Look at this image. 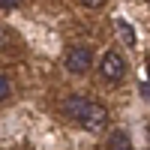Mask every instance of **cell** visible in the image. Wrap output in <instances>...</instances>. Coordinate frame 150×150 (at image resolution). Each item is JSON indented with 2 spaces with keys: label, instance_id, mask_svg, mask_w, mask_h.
<instances>
[{
  "label": "cell",
  "instance_id": "1",
  "mask_svg": "<svg viewBox=\"0 0 150 150\" xmlns=\"http://www.w3.org/2000/svg\"><path fill=\"white\" fill-rule=\"evenodd\" d=\"M60 111H63L66 120L78 123L84 132H102V129L108 126V111H105V105H99L96 99H90V96L72 93V96L63 99Z\"/></svg>",
  "mask_w": 150,
  "mask_h": 150
},
{
  "label": "cell",
  "instance_id": "2",
  "mask_svg": "<svg viewBox=\"0 0 150 150\" xmlns=\"http://www.w3.org/2000/svg\"><path fill=\"white\" fill-rule=\"evenodd\" d=\"M99 75L108 81V84H117L126 78V60H123L120 51H114V48H108V51L102 54V60H99Z\"/></svg>",
  "mask_w": 150,
  "mask_h": 150
},
{
  "label": "cell",
  "instance_id": "3",
  "mask_svg": "<svg viewBox=\"0 0 150 150\" xmlns=\"http://www.w3.org/2000/svg\"><path fill=\"white\" fill-rule=\"evenodd\" d=\"M63 66H66V72H72V75L90 72V66H93V48H90V45H72V48H66Z\"/></svg>",
  "mask_w": 150,
  "mask_h": 150
},
{
  "label": "cell",
  "instance_id": "4",
  "mask_svg": "<svg viewBox=\"0 0 150 150\" xmlns=\"http://www.w3.org/2000/svg\"><path fill=\"white\" fill-rule=\"evenodd\" d=\"M108 150H132V138L123 129H114L108 138Z\"/></svg>",
  "mask_w": 150,
  "mask_h": 150
},
{
  "label": "cell",
  "instance_id": "5",
  "mask_svg": "<svg viewBox=\"0 0 150 150\" xmlns=\"http://www.w3.org/2000/svg\"><path fill=\"white\" fill-rule=\"evenodd\" d=\"M117 30H120V36H123V42H126V45H135V36H132V27H129V24L123 21V18H117Z\"/></svg>",
  "mask_w": 150,
  "mask_h": 150
},
{
  "label": "cell",
  "instance_id": "6",
  "mask_svg": "<svg viewBox=\"0 0 150 150\" xmlns=\"http://www.w3.org/2000/svg\"><path fill=\"white\" fill-rule=\"evenodd\" d=\"M9 93H12V84H9L6 75L0 72V102H3V99H9Z\"/></svg>",
  "mask_w": 150,
  "mask_h": 150
},
{
  "label": "cell",
  "instance_id": "7",
  "mask_svg": "<svg viewBox=\"0 0 150 150\" xmlns=\"http://www.w3.org/2000/svg\"><path fill=\"white\" fill-rule=\"evenodd\" d=\"M81 6H87V9H102L105 6V0H78Z\"/></svg>",
  "mask_w": 150,
  "mask_h": 150
},
{
  "label": "cell",
  "instance_id": "8",
  "mask_svg": "<svg viewBox=\"0 0 150 150\" xmlns=\"http://www.w3.org/2000/svg\"><path fill=\"white\" fill-rule=\"evenodd\" d=\"M138 93H141V96H144V99H147V102H150V78H147V81H141V84H138Z\"/></svg>",
  "mask_w": 150,
  "mask_h": 150
},
{
  "label": "cell",
  "instance_id": "9",
  "mask_svg": "<svg viewBox=\"0 0 150 150\" xmlns=\"http://www.w3.org/2000/svg\"><path fill=\"white\" fill-rule=\"evenodd\" d=\"M18 6H21V0H0V9H6V12L9 9H18Z\"/></svg>",
  "mask_w": 150,
  "mask_h": 150
},
{
  "label": "cell",
  "instance_id": "10",
  "mask_svg": "<svg viewBox=\"0 0 150 150\" xmlns=\"http://www.w3.org/2000/svg\"><path fill=\"white\" fill-rule=\"evenodd\" d=\"M147 78H150V54H147Z\"/></svg>",
  "mask_w": 150,
  "mask_h": 150
}]
</instances>
